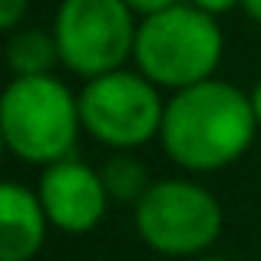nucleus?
<instances>
[{"label": "nucleus", "instance_id": "nucleus-1", "mask_svg": "<svg viewBox=\"0 0 261 261\" xmlns=\"http://www.w3.org/2000/svg\"><path fill=\"white\" fill-rule=\"evenodd\" d=\"M255 129L251 96L222 80H205L166 102L159 136L172 162L189 172H212L235 162L251 146Z\"/></svg>", "mask_w": 261, "mask_h": 261}, {"label": "nucleus", "instance_id": "nucleus-2", "mask_svg": "<svg viewBox=\"0 0 261 261\" xmlns=\"http://www.w3.org/2000/svg\"><path fill=\"white\" fill-rule=\"evenodd\" d=\"M222 30L212 13L192 4H175L169 10L142 17L133 57L149 83L178 93L185 86L212 80L222 60Z\"/></svg>", "mask_w": 261, "mask_h": 261}, {"label": "nucleus", "instance_id": "nucleus-3", "mask_svg": "<svg viewBox=\"0 0 261 261\" xmlns=\"http://www.w3.org/2000/svg\"><path fill=\"white\" fill-rule=\"evenodd\" d=\"M80 96L57 76H17L0 93V133L13 155L40 166L70 159L76 146Z\"/></svg>", "mask_w": 261, "mask_h": 261}, {"label": "nucleus", "instance_id": "nucleus-4", "mask_svg": "<svg viewBox=\"0 0 261 261\" xmlns=\"http://www.w3.org/2000/svg\"><path fill=\"white\" fill-rule=\"evenodd\" d=\"M133 17L126 0H63L53 23L60 63L86 80L122 70L136 50Z\"/></svg>", "mask_w": 261, "mask_h": 261}, {"label": "nucleus", "instance_id": "nucleus-5", "mask_svg": "<svg viewBox=\"0 0 261 261\" xmlns=\"http://www.w3.org/2000/svg\"><path fill=\"white\" fill-rule=\"evenodd\" d=\"M136 231L162 255H198L222 231V205L195 182H155L136 202Z\"/></svg>", "mask_w": 261, "mask_h": 261}, {"label": "nucleus", "instance_id": "nucleus-6", "mask_svg": "<svg viewBox=\"0 0 261 261\" xmlns=\"http://www.w3.org/2000/svg\"><path fill=\"white\" fill-rule=\"evenodd\" d=\"M166 106L142 73L113 70L89 80L80 93V119L93 139L113 149H136L162 129Z\"/></svg>", "mask_w": 261, "mask_h": 261}, {"label": "nucleus", "instance_id": "nucleus-7", "mask_svg": "<svg viewBox=\"0 0 261 261\" xmlns=\"http://www.w3.org/2000/svg\"><path fill=\"white\" fill-rule=\"evenodd\" d=\"M37 198L46 212V222L70 235L96 228L109 205L102 175L83 166L80 159H60L46 166V172L40 175Z\"/></svg>", "mask_w": 261, "mask_h": 261}, {"label": "nucleus", "instance_id": "nucleus-8", "mask_svg": "<svg viewBox=\"0 0 261 261\" xmlns=\"http://www.w3.org/2000/svg\"><path fill=\"white\" fill-rule=\"evenodd\" d=\"M46 212L30 189L0 182V261H30L43 248Z\"/></svg>", "mask_w": 261, "mask_h": 261}, {"label": "nucleus", "instance_id": "nucleus-9", "mask_svg": "<svg viewBox=\"0 0 261 261\" xmlns=\"http://www.w3.org/2000/svg\"><path fill=\"white\" fill-rule=\"evenodd\" d=\"M60 60L57 37L37 27H23L7 40V66L13 80L17 76H50V70Z\"/></svg>", "mask_w": 261, "mask_h": 261}, {"label": "nucleus", "instance_id": "nucleus-10", "mask_svg": "<svg viewBox=\"0 0 261 261\" xmlns=\"http://www.w3.org/2000/svg\"><path fill=\"white\" fill-rule=\"evenodd\" d=\"M102 185H106V195L113 202H139L152 185H149V172L136 155L129 152H116L106 159V166L99 169Z\"/></svg>", "mask_w": 261, "mask_h": 261}, {"label": "nucleus", "instance_id": "nucleus-11", "mask_svg": "<svg viewBox=\"0 0 261 261\" xmlns=\"http://www.w3.org/2000/svg\"><path fill=\"white\" fill-rule=\"evenodd\" d=\"M27 7L30 0H0V33L20 27V20L27 17Z\"/></svg>", "mask_w": 261, "mask_h": 261}, {"label": "nucleus", "instance_id": "nucleus-12", "mask_svg": "<svg viewBox=\"0 0 261 261\" xmlns=\"http://www.w3.org/2000/svg\"><path fill=\"white\" fill-rule=\"evenodd\" d=\"M182 4V0H126V7L133 13H142V17H149V13H159V10H169V7Z\"/></svg>", "mask_w": 261, "mask_h": 261}, {"label": "nucleus", "instance_id": "nucleus-13", "mask_svg": "<svg viewBox=\"0 0 261 261\" xmlns=\"http://www.w3.org/2000/svg\"><path fill=\"white\" fill-rule=\"evenodd\" d=\"M238 4H242V0H192V7L212 13V17H218V13H228L231 7H238Z\"/></svg>", "mask_w": 261, "mask_h": 261}, {"label": "nucleus", "instance_id": "nucleus-14", "mask_svg": "<svg viewBox=\"0 0 261 261\" xmlns=\"http://www.w3.org/2000/svg\"><path fill=\"white\" fill-rule=\"evenodd\" d=\"M242 7H245V13H248L251 20L261 23V0H242Z\"/></svg>", "mask_w": 261, "mask_h": 261}, {"label": "nucleus", "instance_id": "nucleus-15", "mask_svg": "<svg viewBox=\"0 0 261 261\" xmlns=\"http://www.w3.org/2000/svg\"><path fill=\"white\" fill-rule=\"evenodd\" d=\"M251 109H255V119H258V126H261V80H258L255 93H251Z\"/></svg>", "mask_w": 261, "mask_h": 261}, {"label": "nucleus", "instance_id": "nucleus-16", "mask_svg": "<svg viewBox=\"0 0 261 261\" xmlns=\"http://www.w3.org/2000/svg\"><path fill=\"white\" fill-rule=\"evenodd\" d=\"M4 149H7V142H4V133H0V155H4Z\"/></svg>", "mask_w": 261, "mask_h": 261}, {"label": "nucleus", "instance_id": "nucleus-17", "mask_svg": "<svg viewBox=\"0 0 261 261\" xmlns=\"http://www.w3.org/2000/svg\"><path fill=\"white\" fill-rule=\"evenodd\" d=\"M198 261H222V258H198Z\"/></svg>", "mask_w": 261, "mask_h": 261}]
</instances>
